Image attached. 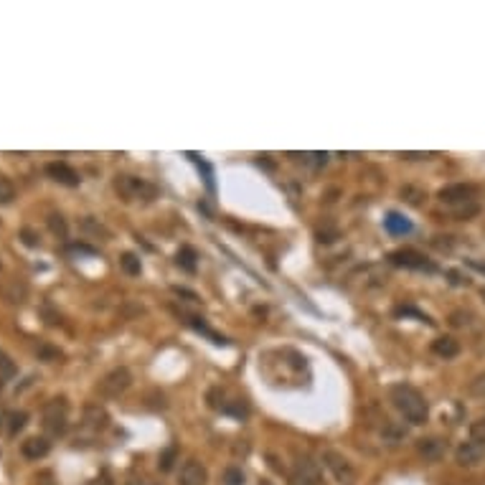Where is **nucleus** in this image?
<instances>
[{
  "label": "nucleus",
  "instance_id": "nucleus-1",
  "mask_svg": "<svg viewBox=\"0 0 485 485\" xmlns=\"http://www.w3.org/2000/svg\"><path fill=\"white\" fill-rule=\"evenodd\" d=\"M389 399L391 404L404 414V419L409 425H425L427 417H429L425 397L414 386H409V384H394L389 389Z\"/></svg>",
  "mask_w": 485,
  "mask_h": 485
},
{
  "label": "nucleus",
  "instance_id": "nucleus-2",
  "mask_svg": "<svg viewBox=\"0 0 485 485\" xmlns=\"http://www.w3.org/2000/svg\"><path fill=\"white\" fill-rule=\"evenodd\" d=\"M115 191L120 193L122 201H153L158 196V188L138 176H117Z\"/></svg>",
  "mask_w": 485,
  "mask_h": 485
},
{
  "label": "nucleus",
  "instance_id": "nucleus-3",
  "mask_svg": "<svg viewBox=\"0 0 485 485\" xmlns=\"http://www.w3.org/2000/svg\"><path fill=\"white\" fill-rule=\"evenodd\" d=\"M69 425V404L64 397H54L44 404V429L51 437H59V434L67 432Z\"/></svg>",
  "mask_w": 485,
  "mask_h": 485
},
{
  "label": "nucleus",
  "instance_id": "nucleus-4",
  "mask_svg": "<svg viewBox=\"0 0 485 485\" xmlns=\"http://www.w3.org/2000/svg\"><path fill=\"white\" fill-rule=\"evenodd\" d=\"M130 384H133V374H130L125 366H120V368H112L110 374H104L102 379H99L97 391L107 399H115V397H120V394H125V391L130 389Z\"/></svg>",
  "mask_w": 485,
  "mask_h": 485
},
{
  "label": "nucleus",
  "instance_id": "nucleus-5",
  "mask_svg": "<svg viewBox=\"0 0 485 485\" xmlns=\"http://www.w3.org/2000/svg\"><path fill=\"white\" fill-rule=\"evenodd\" d=\"M475 196H478V188L472 183H450L437 191V199L452 208L470 206V204H475Z\"/></svg>",
  "mask_w": 485,
  "mask_h": 485
},
{
  "label": "nucleus",
  "instance_id": "nucleus-6",
  "mask_svg": "<svg viewBox=\"0 0 485 485\" xmlns=\"http://www.w3.org/2000/svg\"><path fill=\"white\" fill-rule=\"evenodd\" d=\"M389 262L394 267H404V270H425V272H434V265L422 254V252L412 249V247H404V249H397L389 254Z\"/></svg>",
  "mask_w": 485,
  "mask_h": 485
},
{
  "label": "nucleus",
  "instance_id": "nucleus-7",
  "mask_svg": "<svg viewBox=\"0 0 485 485\" xmlns=\"http://www.w3.org/2000/svg\"><path fill=\"white\" fill-rule=\"evenodd\" d=\"M323 460H325V468L333 472V478L338 480V483H343V485L356 483V470H353V465L348 463V457H343L340 452L328 450V452L323 455Z\"/></svg>",
  "mask_w": 485,
  "mask_h": 485
},
{
  "label": "nucleus",
  "instance_id": "nucleus-8",
  "mask_svg": "<svg viewBox=\"0 0 485 485\" xmlns=\"http://www.w3.org/2000/svg\"><path fill=\"white\" fill-rule=\"evenodd\" d=\"M320 483H323V475H320L318 463H313L310 457H302V460L295 463L293 475H290V485H320Z\"/></svg>",
  "mask_w": 485,
  "mask_h": 485
},
{
  "label": "nucleus",
  "instance_id": "nucleus-9",
  "mask_svg": "<svg viewBox=\"0 0 485 485\" xmlns=\"http://www.w3.org/2000/svg\"><path fill=\"white\" fill-rule=\"evenodd\" d=\"M46 173H49V178H54L56 183L67 186V188H76V186L81 183L79 173H76L69 163H61V161L49 163V165H46Z\"/></svg>",
  "mask_w": 485,
  "mask_h": 485
},
{
  "label": "nucleus",
  "instance_id": "nucleus-10",
  "mask_svg": "<svg viewBox=\"0 0 485 485\" xmlns=\"http://www.w3.org/2000/svg\"><path fill=\"white\" fill-rule=\"evenodd\" d=\"M485 457V445L480 442H463L460 447L455 450V460L457 465H463V468H475V465L483 463Z\"/></svg>",
  "mask_w": 485,
  "mask_h": 485
},
{
  "label": "nucleus",
  "instance_id": "nucleus-11",
  "mask_svg": "<svg viewBox=\"0 0 485 485\" xmlns=\"http://www.w3.org/2000/svg\"><path fill=\"white\" fill-rule=\"evenodd\" d=\"M417 452L419 457H425L427 463H437L447 452V442L440 440V437H427V440L417 442Z\"/></svg>",
  "mask_w": 485,
  "mask_h": 485
},
{
  "label": "nucleus",
  "instance_id": "nucleus-12",
  "mask_svg": "<svg viewBox=\"0 0 485 485\" xmlns=\"http://www.w3.org/2000/svg\"><path fill=\"white\" fill-rule=\"evenodd\" d=\"M21 452L26 460H44L51 452V442L49 437H28L26 442H21Z\"/></svg>",
  "mask_w": 485,
  "mask_h": 485
},
{
  "label": "nucleus",
  "instance_id": "nucleus-13",
  "mask_svg": "<svg viewBox=\"0 0 485 485\" xmlns=\"http://www.w3.org/2000/svg\"><path fill=\"white\" fill-rule=\"evenodd\" d=\"M206 468L199 463V460H188V463L181 468V478L178 485H206Z\"/></svg>",
  "mask_w": 485,
  "mask_h": 485
},
{
  "label": "nucleus",
  "instance_id": "nucleus-14",
  "mask_svg": "<svg viewBox=\"0 0 485 485\" xmlns=\"http://www.w3.org/2000/svg\"><path fill=\"white\" fill-rule=\"evenodd\" d=\"M432 353L440 359H455L460 353V343L452 336H440V338L432 340Z\"/></svg>",
  "mask_w": 485,
  "mask_h": 485
},
{
  "label": "nucleus",
  "instance_id": "nucleus-15",
  "mask_svg": "<svg viewBox=\"0 0 485 485\" xmlns=\"http://www.w3.org/2000/svg\"><path fill=\"white\" fill-rule=\"evenodd\" d=\"M107 422H110V417H107V412H104L99 404H87V409H84V425L92 427V429H102V427H107Z\"/></svg>",
  "mask_w": 485,
  "mask_h": 485
},
{
  "label": "nucleus",
  "instance_id": "nucleus-16",
  "mask_svg": "<svg viewBox=\"0 0 485 485\" xmlns=\"http://www.w3.org/2000/svg\"><path fill=\"white\" fill-rule=\"evenodd\" d=\"M384 224H386V229H389L391 234H409V231H412V224H409L402 213H394V211L386 216Z\"/></svg>",
  "mask_w": 485,
  "mask_h": 485
},
{
  "label": "nucleus",
  "instance_id": "nucleus-17",
  "mask_svg": "<svg viewBox=\"0 0 485 485\" xmlns=\"http://www.w3.org/2000/svg\"><path fill=\"white\" fill-rule=\"evenodd\" d=\"M3 295H6L8 302H23L26 300V295H28V287L23 285V282H18V279H13L10 285H6Z\"/></svg>",
  "mask_w": 485,
  "mask_h": 485
},
{
  "label": "nucleus",
  "instance_id": "nucleus-18",
  "mask_svg": "<svg viewBox=\"0 0 485 485\" xmlns=\"http://www.w3.org/2000/svg\"><path fill=\"white\" fill-rule=\"evenodd\" d=\"M26 425H28V414H26V412H10V414H8V434H10V437H15V434L21 432Z\"/></svg>",
  "mask_w": 485,
  "mask_h": 485
},
{
  "label": "nucleus",
  "instance_id": "nucleus-19",
  "mask_svg": "<svg viewBox=\"0 0 485 485\" xmlns=\"http://www.w3.org/2000/svg\"><path fill=\"white\" fill-rule=\"evenodd\" d=\"M49 229H51V234L59 236V239H67V234H69L67 219H64L61 213H51V216H49Z\"/></svg>",
  "mask_w": 485,
  "mask_h": 485
},
{
  "label": "nucleus",
  "instance_id": "nucleus-20",
  "mask_svg": "<svg viewBox=\"0 0 485 485\" xmlns=\"http://www.w3.org/2000/svg\"><path fill=\"white\" fill-rule=\"evenodd\" d=\"M120 267H122V272H127V274H140V270H142V265H140V259L135 257L133 252H125L122 257H120Z\"/></svg>",
  "mask_w": 485,
  "mask_h": 485
},
{
  "label": "nucleus",
  "instance_id": "nucleus-21",
  "mask_svg": "<svg viewBox=\"0 0 485 485\" xmlns=\"http://www.w3.org/2000/svg\"><path fill=\"white\" fill-rule=\"evenodd\" d=\"M178 267H183V270H188V272H193L196 270V252L191 249V247H183V249L178 252Z\"/></svg>",
  "mask_w": 485,
  "mask_h": 485
},
{
  "label": "nucleus",
  "instance_id": "nucleus-22",
  "mask_svg": "<svg viewBox=\"0 0 485 485\" xmlns=\"http://www.w3.org/2000/svg\"><path fill=\"white\" fill-rule=\"evenodd\" d=\"M15 199V186L6 176H0V206H8Z\"/></svg>",
  "mask_w": 485,
  "mask_h": 485
},
{
  "label": "nucleus",
  "instance_id": "nucleus-23",
  "mask_svg": "<svg viewBox=\"0 0 485 485\" xmlns=\"http://www.w3.org/2000/svg\"><path fill=\"white\" fill-rule=\"evenodd\" d=\"M36 356H38L41 361H61V359H64V353H61L59 348L49 346V343H38Z\"/></svg>",
  "mask_w": 485,
  "mask_h": 485
},
{
  "label": "nucleus",
  "instance_id": "nucleus-24",
  "mask_svg": "<svg viewBox=\"0 0 485 485\" xmlns=\"http://www.w3.org/2000/svg\"><path fill=\"white\" fill-rule=\"evenodd\" d=\"M10 376H15V363H13V359L0 348V379H10Z\"/></svg>",
  "mask_w": 485,
  "mask_h": 485
},
{
  "label": "nucleus",
  "instance_id": "nucleus-25",
  "mask_svg": "<svg viewBox=\"0 0 485 485\" xmlns=\"http://www.w3.org/2000/svg\"><path fill=\"white\" fill-rule=\"evenodd\" d=\"M470 440L485 445V417L475 419V422L470 425Z\"/></svg>",
  "mask_w": 485,
  "mask_h": 485
},
{
  "label": "nucleus",
  "instance_id": "nucleus-26",
  "mask_svg": "<svg viewBox=\"0 0 485 485\" xmlns=\"http://www.w3.org/2000/svg\"><path fill=\"white\" fill-rule=\"evenodd\" d=\"M176 455H178V450L176 447H168L161 455V460H158V468H161L163 472H168L170 468H173V463H176Z\"/></svg>",
  "mask_w": 485,
  "mask_h": 485
},
{
  "label": "nucleus",
  "instance_id": "nucleus-27",
  "mask_svg": "<svg viewBox=\"0 0 485 485\" xmlns=\"http://www.w3.org/2000/svg\"><path fill=\"white\" fill-rule=\"evenodd\" d=\"M468 391H470L472 397L485 399V374H478V376H475V379H472V381L468 384Z\"/></svg>",
  "mask_w": 485,
  "mask_h": 485
},
{
  "label": "nucleus",
  "instance_id": "nucleus-28",
  "mask_svg": "<svg viewBox=\"0 0 485 485\" xmlns=\"http://www.w3.org/2000/svg\"><path fill=\"white\" fill-rule=\"evenodd\" d=\"M224 485H244V472L239 468H227L224 470Z\"/></svg>",
  "mask_w": 485,
  "mask_h": 485
},
{
  "label": "nucleus",
  "instance_id": "nucleus-29",
  "mask_svg": "<svg viewBox=\"0 0 485 485\" xmlns=\"http://www.w3.org/2000/svg\"><path fill=\"white\" fill-rule=\"evenodd\" d=\"M81 227L87 229V231H92V234H97V236H99V234H102V236H110V231H107V229H104L102 224H97L94 216H87V219L81 221Z\"/></svg>",
  "mask_w": 485,
  "mask_h": 485
},
{
  "label": "nucleus",
  "instance_id": "nucleus-30",
  "mask_svg": "<svg viewBox=\"0 0 485 485\" xmlns=\"http://www.w3.org/2000/svg\"><path fill=\"white\" fill-rule=\"evenodd\" d=\"M21 239L26 247H41V239H38V234L33 229H21Z\"/></svg>",
  "mask_w": 485,
  "mask_h": 485
},
{
  "label": "nucleus",
  "instance_id": "nucleus-31",
  "mask_svg": "<svg viewBox=\"0 0 485 485\" xmlns=\"http://www.w3.org/2000/svg\"><path fill=\"white\" fill-rule=\"evenodd\" d=\"M6 422H8V414H6V409L0 406V427H6Z\"/></svg>",
  "mask_w": 485,
  "mask_h": 485
},
{
  "label": "nucleus",
  "instance_id": "nucleus-32",
  "mask_svg": "<svg viewBox=\"0 0 485 485\" xmlns=\"http://www.w3.org/2000/svg\"><path fill=\"white\" fill-rule=\"evenodd\" d=\"M472 267H475V270H480V272H485V265H478V262H470Z\"/></svg>",
  "mask_w": 485,
  "mask_h": 485
},
{
  "label": "nucleus",
  "instance_id": "nucleus-33",
  "mask_svg": "<svg viewBox=\"0 0 485 485\" xmlns=\"http://www.w3.org/2000/svg\"><path fill=\"white\" fill-rule=\"evenodd\" d=\"M480 295H483V300H485V287H483V290H480Z\"/></svg>",
  "mask_w": 485,
  "mask_h": 485
},
{
  "label": "nucleus",
  "instance_id": "nucleus-34",
  "mask_svg": "<svg viewBox=\"0 0 485 485\" xmlns=\"http://www.w3.org/2000/svg\"><path fill=\"white\" fill-rule=\"evenodd\" d=\"M0 267H3V265H0Z\"/></svg>",
  "mask_w": 485,
  "mask_h": 485
}]
</instances>
